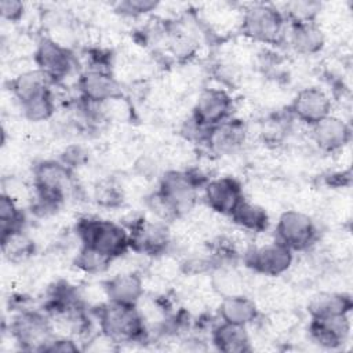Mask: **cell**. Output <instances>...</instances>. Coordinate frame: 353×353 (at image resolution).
Returning a JSON list of instances; mask_svg holds the SVG:
<instances>
[{
    "label": "cell",
    "mask_w": 353,
    "mask_h": 353,
    "mask_svg": "<svg viewBox=\"0 0 353 353\" xmlns=\"http://www.w3.org/2000/svg\"><path fill=\"white\" fill-rule=\"evenodd\" d=\"M309 339L325 349L341 347L350 335V314L310 317Z\"/></svg>",
    "instance_id": "2e32d148"
},
{
    "label": "cell",
    "mask_w": 353,
    "mask_h": 353,
    "mask_svg": "<svg viewBox=\"0 0 353 353\" xmlns=\"http://www.w3.org/2000/svg\"><path fill=\"white\" fill-rule=\"evenodd\" d=\"M288 113L292 119L312 127L332 113V99L323 88L309 85L295 94Z\"/></svg>",
    "instance_id": "4fadbf2b"
},
{
    "label": "cell",
    "mask_w": 353,
    "mask_h": 353,
    "mask_svg": "<svg viewBox=\"0 0 353 353\" xmlns=\"http://www.w3.org/2000/svg\"><path fill=\"white\" fill-rule=\"evenodd\" d=\"M76 234L80 245L94 248L112 261L120 259L131 250L127 228L113 221L84 216L76 223Z\"/></svg>",
    "instance_id": "7a4b0ae2"
},
{
    "label": "cell",
    "mask_w": 353,
    "mask_h": 353,
    "mask_svg": "<svg viewBox=\"0 0 353 353\" xmlns=\"http://www.w3.org/2000/svg\"><path fill=\"white\" fill-rule=\"evenodd\" d=\"M33 63L55 84L72 74L76 66V58L69 47L47 36H41L34 46Z\"/></svg>",
    "instance_id": "9c48e42d"
},
{
    "label": "cell",
    "mask_w": 353,
    "mask_h": 353,
    "mask_svg": "<svg viewBox=\"0 0 353 353\" xmlns=\"http://www.w3.org/2000/svg\"><path fill=\"white\" fill-rule=\"evenodd\" d=\"M239 23L244 37L263 46L280 44L287 33V21L273 4H250L243 10Z\"/></svg>",
    "instance_id": "277c9868"
},
{
    "label": "cell",
    "mask_w": 353,
    "mask_h": 353,
    "mask_svg": "<svg viewBox=\"0 0 353 353\" xmlns=\"http://www.w3.org/2000/svg\"><path fill=\"white\" fill-rule=\"evenodd\" d=\"M54 83L37 68L18 72L10 80V91L18 106L48 92Z\"/></svg>",
    "instance_id": "d6986e66"
},
{
    "label": "cell",
    "mask_w": 353,
    "mask_h": 353,
    "mask_svg": "<svg viewBox=\"0 0 353 353\" xmlns=\"http://www.w3.org/2000/svg\"><path fill=\"white\" fill-rule=\"evenodd\" d=\"M1 251L10 263H21L34 254V241L23 228L1 232Z\"/></svg>",
    "instance_id": "d4e9b609"
},
{
    "label": "cell",
    "mask_w": 353,
    "mask_h": 353,
    "mask_svg": "<svg viewBox=\"0 0 353 353\" xmlns=\"http://www.w3.org/2000/svg\"><path fill=\"white\" fill-rule=\"evenodd\" d=\"M159 3L153 0H125L114 4V11L123 17L138 18L157 10Z\"/></svg>",
    "instance_id": "4dcf8cb0"
},
{
    "label": "cell",
    "mask_w": 353,
    "mask_h": 353,
    "mask_svg": "<svg viewBox=\"0 0 353 353\" xmlns=\"http://www.w3.org/2000/svg\"><path fill=\"white\" fill-rule=\"evenodd\" d=\"M309 128L312 142L324 153H338L352 141V127L349 121L334 113Z\"/></svg>",
    "instance_id": "5bb4252c"
},
{
    "label": "cell",
    "mask_w": 353,
    "mask_h": 353,
    "mask_svg": "<svg viewBox=\"0 0 353 353\" xmlns=\"http://www.w3.org/2000/svg\"><path fill=\"white\" fill-rule=\"evenodd\" d=\"M77 91L80 99L91 103H103L123 95L121 85L112 69L98 66H88L79 74Z\"/></svg>",
    "instance_id": "7c38bea8"
},
{
    "label": "cell",
    "mask_w": 353,
    "mask_h": 353,
    "mask_svg": "<svg viewBox=\"0 0 353 353\" xmlns=\"http://www.w3.org/2000/svg\"><path fill=\"white\" fill-rule=\"evenodd\" d=\"M294 251L276 239L250 245L243 254L244 265L255 274L265 277H280L294 266Z\"/></svg>",
    "instance_id": "8992f818"
},
{
    "label": "cell",
    "mask_w": 353,
    "mask_h": 353,
    "mask_svg": "<svg viewBox=\"0 0 353 353\" xmlns=\"http://www.w3.org/2000/svg\"><path fill=\"white\" fill-rule=\"evenodd\" d=\"M19 110L22 112V116L28 121H32V123L47 121L55 113V99H54L52 88L48 92L21 105Z\"/></svg>",
    "instance_id": "484cf974"
},
{
    "label": "cell",
    "mask_w": 353,
    "mask_h": 353,
    "mask_svg": "<svg viewBox=\"0 0 353 353\" xmlns=\"http://www.w3.org/2000/svg\"><path fill=\"white\" fill-rule=\"evenodd\" d=\"M124 226L130 233L131 250L137 254L156 258L168 252L172 241V232L165 221H152L138 216Z\"/></svg>",
    "instance_id": "ba28073f"
},
{
    "label": "cell",
    "mask_w": 353,
    "mask_h": 353,
    "mask_svg": "<svg viewBox=\"0 0 353 353\" xmlns=\"http://www.w3.org/2000/svg\"><path fill=\"white\" fill-rule=\"evenodd\" d=\"M59 160L70 170H74L77 167L84 165L88 161V153L80 145H70L62 152Z\"/></svg>",
    "instance_id": "1f68e13d"
},
{
    "label": "cell",
    "mask_w": 353,
    "mask_h": 353,
    "mask_svg": "<svg viewBox=\"0 0 353 353\" xmlns=\"http://www.w3.org/2000/svg\"><path fill=\"white\" fill-rule=\"evenodd\" d=\"M229 218L237 229L245 233H263L269 226V214L265 207L250 201L245 197L240 201Z\"/></svg>",
    "instance_id": "7402d4cb"
},
{
    "label": "cell",
    "mask_w": 353,
    "mask_h": 353,
    "mask_svg": "<svg viewBox=\"0 0 353 353\" xmlns=\"http://www.w3.org/2000/svg\"><path fill=\"white\" fill-rule=\"evenodd\" d=\"M114 261H112L110 258L102 255L101 252L95 251L94 248L85 247V245H80L74 259H73V265L80 269L84 273L88 274H98V273H103L106 272L112 263Z\"/></svg>",
    "instance_id": "4316f807"
},
{
    "label": "cell",
    "mask_w": 353,
    "mask_h": 353,
    "mask_svg": "<svg viewBox=\"0 0 353 353\" xmlns=\"http://www.w3.org/2000/svg\"><path fill=\"white\" fill-rule=\"evenodd\" d=\"M99 331L120 343L141 342L148 335V327L137 305L105 301L94 307Z\"/></svg>",
    "instance_id": "3957f363"
},
{
    "label": "cell",
    "mask_w": 353,
    "mask_h": 353,
    "mask_svg": "<svg viewBox=\"0 0 353 353\" xmlns=\"http://www.w3.org/2000/svg\"><path fill=\"white\" fill-rule=\"evenodd\" d=\"M207 181L193 170H167L149 196V207L163 221L188 216L197 207L200 190Z\"/></svg>",
    "instance_id": "6da1fadb"
},
{
    "label": "cell",
    "mask_w": 353,
    "mask_h": 353,
    "mask_svg": "<svg viewBox=\"0 0 353 353\" xmlns=\"http://www.w3.org/2000/svg\"><path fill=\"white\" fill-rule=\"evenodd\" d=\"M77 350H83L77 345V339L70 336L55 335V338L48 343L44 352H77Z\"/></svg>",
    "instance_id": "836d02e7"
},
{
    "label": "cell",
    "mask_w": 353,
    "mask_h": 353,
    "mask_svg": "<svg viewBox=\"0 0 353 353\" xmlns=\"http://www.w3.org/2000/svg\"><path fill=\"white\" fill-rule=\"evenodd\" d=\"M319 228L302 210H285L279 215L274 239L294 252L309 251L319 240Z\"/></svg>",
    "instance_id": "52a82bcc"
},
{
    "label": "cell",
    "mask_w": 353,
    "mask_h": 353,
    "mask_svg": "<svg viewBox=\"0 0 353 353\" xmlns=\"http://www.w3.org/2000/svg\"><path fill=\"white\" fill-rule=\"evenodd\" d=\"M353 302L349 294L341 291H323L312 296L307 303L310 317L350 314Z\"/></svg>",
    "instance_id": "603a6c76"
},
{
    "label": "cell",
    "mask_w": 353,
    "mask_h": 353,
    "mask_svg": "<svg viewBox=\"0 0 353 353\" xmlns=\"http://www.w3.org/2000/svg\"><path fill=\"white\" fill-rule=\"evenodd\" d=\"M248 128L243 119L229 117L218 125L210 128L204 145L218 156L234 154L247 141Z\"/></svg>",
    "instance_id": "9a60e30c"
},
{
    "label": "cell",
    "mask_w": 353,
    "mask_h": 353,
    "mask_svg": "<svg viewBox=\"0 0 353 353\" xmlns=\"http://www.w3.org/2000/svg\"><path fill=\"white\" fill-rule=\"evenodd\" d=\"M106 299L112 302L138 305L145 295V283L135 270H121L102 283Z\"/></svg>",
    "instance_id": "e0dca14e"
},
{
    "label": "cell",
    "mask_w": 353,
    "mask_h": 353,
    "mask_svg": "<svg viewBox=\"0 0 353 353\" xmlns=\"http://www.w3.org/2000/svg\"><path fill=\"white\" fill-rule=\"evenodd\" d=\"M26 8L22 1L18 0H1L0 1V14L1 19L10 23H17L23 18Z\"/></svg>",
    "instance_id": "d6a6232c"
},
{
    "label": "cell",
    "mask_w": 353,
    "mask_h": 353,
    "mask_svg": "<svg viewBox=\"0 0 353 353\" xmlns=\"http://www.w3.org/2000/svg\"><path fill=\"white\" fill-rule=\"evenodd\" d=\"M287 25L299 22H316L319 14L321 12V3L309 0H295L284 4L281 10Z\"/></svg>",
    "instance_id": "83f0119b"
},
{
    "label": "cell",
    "mask_w": 353,
    "mask_h": 353,
    "mask_svg": "<svg viewBox=\"0 0 353 353\" xmlns=\"http://www.w3.org/2000/svg\"><path fill=\"white\" fill-rule=\"evenodd\" d=\"M94 196L103 207H117L123 201V189L114 181L103 179L95 185Z\"/></svg>",
    "instance_id": "f546056e"
},
{
    "label": "cell",
    "mask_w": 353,
    "mask_h": 353,
    "mask_svg": "<svg viewBox=\"0 0 353 353\" xmlns=\"http://www.w3.org/2000/svg\"><path fill=\"white\" fill-rule=\"evenodd\" d=\"M10 335L17 342L19 350L44 352L55 338V331L50 316L39 310H21L10 323Z\"/></svg>",
    "instance_id": "5b68a950"
},
{
    "label": "cell",
    "mask_w": 353,
    "mask_h": 353,
    "mask_svg": "<svg viewBox=\"0 0 353 353\" xmlns=\"http://www.w3.org/2000/svg\"><path fill=\"white\" fill-rule=\"evenodd\" d=\"M23 212L19 204L10 196L1 193L0 196V230L8 232L23 228Z\"/></svg>",
    "instance_id": "f1b7e54d"
},
{
    "label": "cell",
    "mask_w": 353,
    "mask_h": 353,
    "mask_svg": "<svg viewBox=\"0 0 353 353\" xmlns=\"http://www.w3.org/2000/svg\"><path fill=\"white\" fill-rule=\"evenodd\" d=\"M210 284L215 294L221 298L244 294L245 281L243 274L232 265H215L212 268Z\"/></svg>",
    "instance_id": "cb8c5ba5"
},
{
    "label": "cell",
    "mask_w": 353,
    "mask_h": 353,
    "mask_svg": "<svg viewBox=\"0 0 353 353\" xmlns=\"http://www.w3.org/2000/svg\"><path fill=\"white\" fill-rule=\"evenodd\" d=\"M203 201L208 210L221 216H230L244 199L243 186L234 176L210 178L203 185Z\"/></svg>",
    "instance_id": "8fae6325"
},
{
    "label": "cell",
    "mask_w": 353,
    "mask_h": 353,
    "mask_svg": "<svg viewBox=\"0 0 353 353\" xmlns=\"http://www.w3.org/2000/svg\"><path fill=\"white\" fill-rule=\"evenodd\" d=\"M210 336L215 349L225 353H245L252 350L251 338L245 325L229 324L219 320L211 328Z\"/></svg>",
    "instance_id": "44dd1931"
},
{
    "label": "cell",
    "mask_w": 353,
    "mask_h": 353,
    "mask_svg": "<svg viewBox=\"0 0 353 353\" xmlns=\"http://www.w3.org/2000/svg\"><path fill=\"white\" fill-rule=\"evenodd\" d=\"M287 41L298 55L312 57L324 48L325 33L317 22L288 23Z\"/></svg>",
    "instance_id": "ac0fdd59"
},
{
    "label": "cell",
    "mask_w": 353,
    "mask_h": 353,
    "mask_svg": "<svg viewBox=\"0 0 353 353\" xmlns=\"http://www.w3.org/2000/svg\"><path fill=\"white\" fill-rule=\"evenodd\" d=\"M218 317L221 321L236 325H251L259 317V309L254 299L245 294L221 298L218 305Z\"/></svg>",
    "instance_id": "ffe728a7"
},
{
    "label": "cell",
    "mask_w": 353,
    "mask_h": 353,
    "mask_svg": "<svg viewBox=\"0 0 353 353\" xmlns=\"http://www.w3.org/2000/svg\"><path fill=\"white\" fill-rule=\"evenodd\" d=\"M233 109V98L225 88L208 87L199 92L190 117L201 127L210 130L232 117Z\"/></svg>",
    "instance_id": "30bf717a"
}]
</instances>
